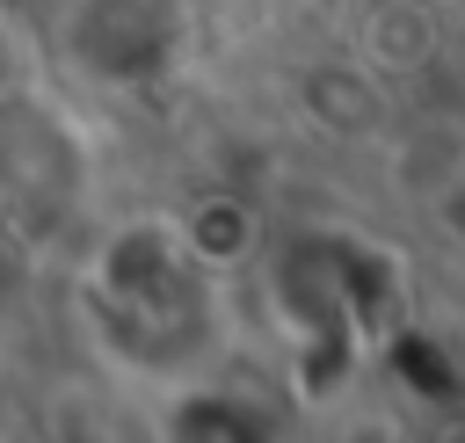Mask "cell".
<instances>
[{
	"instance_id": "cell-3",
	"label": "cell",
	"mask_w": 465,
	"mask_h": 443,
	"mask_svg": "<svg viewBox=\"0 0 465 443\" xmlns=\"http://www.w3.org/2000/svg\"><path fill=\"white\" fill-rule=\"evenodd\" d=\"M7 51H15V29H7V7H0V87H22V73L7 65Z\"/></svg>"
},
{
	"instance_id": "cell-1",
	"label": "cell",
	"mask_w": 465,
	"mask_h": 443,
	"mask_svg": "<svg viewBox=\"0 0 465 443\" xmlns=\"http://www.w3.org/2000/svg\"><path fill=\"white\" fill-rule=\"evenodd\" d=\"M80 182H87V153L73 123L29 80L0 87V203L29 218H65L80 203Z\"/></svg>"
},
{
	"instance_id": "cell-2",
	"label": "cell",
	"mask_w": 465,
	"mask_h": 443,
	"mask_svg": "<svg viewBox=\"0 0 465 443\" xmlns=\"http://www.w3.org/2000/svg\"><path fill=\"white\" fill-rule=\"evenodd\" d=\"M174 51H182L174 0H73L65 7V58L109 87L153 80Z\"/></svg>"
}]
</instances>
